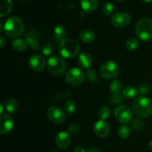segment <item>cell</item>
<instances>
[{
    "label": "cell",
    "mask_w": 152,
    "mask_h": 152,
    "mask_svg": "<svg viewBox=\"0 0 152 152\" xmlns=\"http://www.w3.org/2000/svg\"><path fill=\"white\" fill-rule=\"evenodd\" d=\"M133 112L140 118H145L152 114V101L146 96H139L133 103Z\"/></svg>",
    "instance_id": "obj_1"
},
{
    "label": "cell",
    "mask_w": 152,
    "mask_h": 152,
    "mask_svg": "<svg viewBox=\"0 0 152 152\" xmlns=\"http://www.w3.org/2000/svg\"><path fill=\"white\" fill-rule=\"evenodd\" d=\"M58 50L62 56L66 59H73L79 54L80 46L76 40L65 39L59 43Z\"/></svg>",
    "instance_id": "obj_2"
},
{
    "label": "cell",
    "mask_w": 152,
    "mask_h": 152,
    "mask_svg": "<svg viewBox=\"0 0 152 152\" xmlns=\"http://www.w3.org/2000/svg\"><path fill=\"white\" fill-rule=\"evenodd\" d=\"M24 28L23 22L16 16H11L7 19L3 27L4 34L12 38H16L22 35L24 32Z\"/></svg>",
    "instance_id": "obj_3"
},
{
    "label": "cell",
    "mask_w": 152,
    "mask_h": 152,
    "mask_svg": "<svg viewBox=\"0 0 152 152\" xmlns=\"http://www.w3.org/2000/svg\"><path fill=\"white\" fill-rule=\"evenodd\" d=\"M136 35L139 39L148 42L152 39V19L142 18L139 19L136 25Z\"/></svg>",
    "instance_id": "obj_4"
},
{
    "label": "cell",
    "mask_w": 152,
    "mask_h": 152,
    "mask_svg": "<svg viewBox=\"0 0 152 152\" xmlns=\"http://www.w3.org/2000/svg\"><path fill=\"white\" fill-rule=\"evenodd\" d=\"M48 68L54 77H62L66 71V62L60 56H51L48 60Z\"/></svg>",
    "instance_id": "obj_5"
},
{
    "label": "cell",
    "mask_w": 152,
    "mask_h": 152,
    "mask_svg": "<svg viewBox=\"0 0 152 152\" xmlns=\"http://www.w3.org/2000/svg\"><path fill=\"white\" fill-rule=\"evenodd\" d=\"M120 72L119 65L113 61H107L104 62L100 67L99 74L104 79L111 80L115 78Z\"/></svg>",
    "instance_id": "obj_6"
},
{
    "label": "cell",
    "mask_w": 152,
    "mask_h": 152,
    "mask_svg": "<svg viewBox=\"0 0 152 152\" xmlns=\"http://www.w3.org/2000/svg\"><path fill=\"white\" fill-rule=\"evenodd\" d=\"M65 80L70 86H78L84 81L85 74L80 68H73L67 72Z\"/></svg>",
    "instance_id": "obj_7"
},
{
    "label": "cell",
    "mask_w": 152,
    "mask_h": 152,
    "mask_svg": "<svg viewBox=\"0 0 152 152\" xmlns=\"http://www.w3.org/2000/svg\"><path fill=\"white\" fill-rule=\"evenodd\" d=\"M114 117L118 122L126 124L132 120V111L127 105H119L114 110Z\"/></svg>",
    "instance_id": "obj_8"
},
{
    "label": "cell",
    "mask_w": 152,
    "mask_h": 152,
    "mask_svg": "<svg viewBox=\"0 0 152 152\" xmlns=\"http://www.w3.org/2000/svg\"><path fill=\"white\" fill-rule=\"evenodd\" d=\"M47 117L51 123L60 124L65 120V114L61 108L56 106H52L48 109Z\"/></svg>",
    "instance_id": "obj_9"
},
{
    "label": "cell",
    "mask_w": 152,
    "mask_h": 152,
    "mask_svg": "<svg viewBox=\"0 0 152 152\" xmlns=\"http://www.w3.org/2000/svg\"><path fill=\"white\" fill-rule=\"evenodd\" d=\"M131 22V16L125 12H118L111 17V23L116 28H125Z\"/></svg>",
    "instance_id": "obj_10"
},
{
    "label": "cell",
    "mask_w": 152,
    "mask_h": 152,
    "mask_svg": "<svg viewBox=\"0 0 152 152\" xmlns=\"http://www.w3.org/2000/svg\"><path fill=\"white\" fill-rule=\"evenodd\" d=\"M28 65L33 71L36 72H41L45 67V60L40 55H32L28 59Z\"/></svg>",
    "instance_id": "obj_11"
},
{
    "label": "cell",
    "mask_w": 152,
    "mask_h": 152,
    "mask_svg": "<svg viewBox=\"0 0 152 152\" xmlns=\"http://www.w3.org/2000/svg\"><path fill=\"white\" fill-rule=\"evenodd\" d=\"M26 41L28 42V45L34 50H38L40 48L39 42V33L37 30H31L27 33Z\"/></svg>",
    "instance_id": "obj_12"
},
{
    "label": "cell",
    "mask_w": 152,
    "mask_h": 152,
    "mask_svg": "<svg viewBox=\"0 0 152 152\" xmlns=\"http://www.w3.org/2000/svg\"><path fill=\"white\" fill-rule=\"evenodd\" d=\"M71 135L68 132H59L56 134L55 138V142L58 148L61 149H65L67 148L71 144Z\"/></svg>",
    "instance_id": "obj_13"
},
{
    "label": "cell",
    "mask_w": 152,
    "mask_h": 152,
    "mask_svg": "<svg viewBox=\"0 0 152 152\" xmlns=\"http://www.w3.org/2000/svg\"><path fill=\"white\" fill-rule=\"evenodd\" d=\"M94 132L99 137H106L109 134V126L105 120H100L94 126Z\"/></svg>",
    "instance_id": "obj_14"
},
{
    "label": "cell",
    "mask_w": 152,
    "mask_h": 152,
    "mask_svg": "<svg viewBox=\"0 0 152 152\" xmlns=\"http://www.w3.org/2000/svg\"><path fill=\"white\" fill-rule=\"evenodd\" d=\"M13 128V120L8 115H2L0 117V132L2 134L10 133Z\"/></svg>",
    "instance_id": "obj_15"
},
{
    "label": "cell",
    "mask_w": 152,
    "mask_h": 152,
    "mask_svg": "<svg viewBox=\"0 0 152 152\" xmlns=\"http://www.w3.org/2000/svg\"><path fill=\"white\" fill-rule=\"evenodd\" d=\"M77 62L81 68L88 69L91 65H92L93 59H92L90 53H88V52H83L79 55L78 58H77Z\"/></svg>",
    "instance_id": "obj_16"
},
{
    "label": "cell",
    "mask_w": 152,
    "mask_h": 152,
    "mask_svg": "<svg viewBox=\"0 0 152 152\" xmlns=\"http://www.w3.org/2000/svg\"><path fill=\"white\" fill-rule=\"evenodd\" d=\"M82 8L87 13H91L97 7V0H80Z\"/></svg>",
    "instance_id": "obj_17"
},
{
    "label": "cell",
    "mask_w": 152,
    "mask_h": 152,
    "mask_svg": "<svg viewBox=\"0 0 152 152\" xmlns=\"http://www.w3.org/2000/svg\"><path fill=\"white\" fill-rule=\"evenodd\" d=\"M12 48L16 51H24L28 48V44L26 40L23 39H15L11 42Z\"/></svg>",
    "instance_id": "obj_18"
},
{
    "label": "cell",
    "mask_w": 152,
    "mask_h": 152,
    "mask_svg": "<svg viewBox=\"0 0 152 152\" xmlns=\"http://www.w3.org/2000/svg\"><path fill=\"white\" fill-rule=\"evenodd\" d=\"M80 39L86 43H91L94 41L95 34L92 31L89 29H85L81 31L80 34Z\"/></svg>",
    "instance_id": "obj_19"
},
{
    "label": "cell",
    "mask_w": 152,
    "mask_h": 152,
    "mask_svg": "<svg viewBox=\"0 0 152 152\" xmlns=\"http://www.w3.org/2000/svg\"><path fill=\"white\" fill-rule=\"evenodd\" d=\"M11 9V0H0V16L1 17L8 14Z\"/></svg>",
    "instance_id": "obj_20"
},
{
    "label": "cell",
    "mask_w": 152,
    "mask_h": 152,
    "mask_svg": "<svg viewBox=\"0 0 152 152\" xmlns=\"http://www.w3.org/2000/svg\"><path fill=\"white\" fill-rule=\"evenodd\" d=\"M138 95V91L133 86H127L123 90V96L126 99H133Z\"/></svg>",
    "instance_id": "obj_21"
},
{
    "label": "cell",
    "mask_w": 152,
    "mask_h": 152,
    "mask_svg": "<svg viewBox=\"0 0 152 152\" xmlns=\"http://www.w3.org/2000/svg\"><path fill=\"white\" fill-rule=\"evenodd\" d=\"M18 102L14 99H9L5 102V108L7 111L10 114H13L18 109Z\"/></svg>",
    "instance_id": "obj_22"
},
{
    "label": "cell",
    "mask_w": 152,
    "mask_h": 152,
    "mask_svg": "<svg viewBox=\"0 0 152 152\" xmlns=\"http://www.w3.org/2000/svg\"><path fill=\"white\" fill-rule=\"evenodd\" d=\"M53 34H54L55 37H56L57 39L62 40H62L65 39V36H66V31H65V28L61 25H56L54 28V30H53Z\"/></svg>",
    "instance_id": "obj_23"
},
{
    "label": "cell",
    "mask_w": 152,
    "mask_h": 152,
    "mask_svg": "<svg viewBox=\"0 0 152 152\" xmlns=\"http://www.w3.org/2000/svg\"><path fill=\"white\" fill-rule=\"evenodd\" d=\"M122 88H123V86H122V83H120V80H115L111 82V84H110V91L113 94H120L122 91Z\"/></svg>",
    "instance_id": "obj_24"
},
{
    "label": "cell",
    "mask_w": 152,
    "mask_h": 152,
    "mask_svg": "<svg viewBox=\"0 0 152 152\" xmlns=\"http://www.w3.org/2000/svg\"><path fill=\"white\" fill-rule=\"evenodd\" d=\"M126 46L127 49L130 50H134L140 46L139 40L135 38H131L127 40L126 43Z\"/></svg>",
    "instance_id": "obj_25"
},
{
    "label": "cell",
    "mask_w": 152,
    "mask_h": 152,
    "mask_svg": "<svg viewBox=\"0 0 152 152\" xmlns=\"http://www.w3.org/2000/svg\"><path fill=\"white\" fill-rule=\"evenodd\" d=\"M41 51L45 56H50L53 51V47L51 43L45 42L42 45L41 48Z\"/></svg>",
    "instance_id": "obj_26"
},
{
    "label": "cell",
    "mask_w": 152,
    "mask_h": 152,
    "mask_svg": "<svg viewBox=\"0 0 152 152\" xmlns=\"http://www.w3.org/2000/svg\"><path fill=\"white\" fill-rule=\"evenodd\" d=\"M64 108H65V111L67 114H74V112L76 110V104L74 103V102L71 100H68L65 102V106H64Z\"/></svg>",
    "instance_id": "obj_27"
},
{
    "label": "cell",
    "mask_w": 152,
    "mask_h": 152,
    "mask_svg": "<svg viewBox=\"0 0 152 152\" xmlns=\"http://www.w3.org/2000/svg\"><path fill=\"white\" fill-rule=\"evenodd\" d=\"M130 134H131L130 129H129L127 126H125V125L120 126V129H119L118 130V134L121 138H124L125 139V138L129 137Z\"/></svg>",
    "instance_id": "obj_28"
},
{
    "label": "cell",
    "mask_w": 152,
    "mask_h": 152,
    "mask_svg": "<svg viewBox=\"0 0 152 152\" xmlns=\"http://www.w3.org/2000/svg\"><path fill=\"white\" fill-rule=\"evenodd\" d=\"M110 109L107 106H102L99 110V117L101 120H105L109 117Z\"/></svg>",
    "instance_id": "obj_29"
},
{
    "label": "cell",
    "mask_w": 152,
    "mask_h": 152,
    "mask_svg": "<svg viewBox=\"0 0 152 152\" xmlns=\"http://www.w3.org/2000/svg\"><path fill=\"white\" fill-rule=\"evenodd\" d=\"M109 102L111 104H120L121 102H123V98L120 94H111L109 96Z\"/></svg>",
    "instance_id": "obj_30"
},
{
    "label": "cell",
    "mask_w": 152,
    "mask_h": 152,
    "mask_svg": "<svg viewBox=\"0 0 152 152\" xmlns=\"http://www.w3.org/2000/svg\"><path fill=\"white\" fill-rule=\"evenodd\" d=\"M80 129V126L78 123H71L68 129V133L70 135H75L79 132Z\"/></svg>",
    "instance_id": "obj_31"
},
{
    "label": "cell",
    "mask_w": 152,
    "mask_h": 152,
    "mask_svg": "<svg viewBox=\"0 0 152 152\" xmlns=\"http://www.w3.org/2000/svg\"><path fill=\"white\" fill-rule=\"evenodd\" d=\"M86 77L88 78V80H90L92 83H96V80H97V77H96V74L93 69H91L88 68L86 71Z\"/></svg>",
    "instance_id": "obj_32"
},
{
    "label": "cell",
    "mask_w": 152,
    "mask_h": 152,
    "mask_svg": "<svg viewBox=\"0 0 152 152\" xmlns=\"http://www.w3.org/2000/svg\"><path fill=\"white\" fill-rule=\"evenodd\" d=\"M114 5L113 4H111V2L108 1V2L105 3L103 5V12L106 16H110L111 13L114 11Z\"/></svg>",
    "instance_id": "obj_33"
},
{
    "label": "cell",
    "mask_w": 152,
    "mask_h": 152,
    "mask_svg": "<svg viewBox=\"0 0 152 152\" xmlns=\"http://www.w3.org/2000/svg\"><path fill=\"white\" fill-rule=\"evenodd\" d=\"M132 126L134 130H140L143 127V123L140 119H134L132 123Z\"/></svg>",
    "instance_id": "obj_34"
},
{
    "label": "cell",
    "mask_w": 152,
    "mask_h": 152,
    "mask_svg": "<svg viewBox=\"0 0 152 152\" xmlns=\"http://www.w3.org/2000/svg\"><path fill=\"white\" fill-rule=\"evenodd\" d=\"M74 152H86L85 148L82 146H77L74 148Z\"/></svg>",
    "instance_id": "obj_35"
},
{
    "label": "cell",
    "mask_w": 152,
    "mask_h": 152,
    "mask_svg": "<svg viewBox=\"0 0 152 152\" xmlns=\"http://www.w3.org/2000/svg\"><path fill=\"white\" fill-rule=\"evenodd\" d=\"M0 42H1V48H2L6 43L5 39H4L2 36H1V37H0Z\"/></svg>",
    "instance_id": "obj_36"
},
{
    "label": "cell",
    "mask_w": 152,
    "mask_h": 152,
    "mask_svg": "<svg viewBox=\"0 0 152 152\" xmlns=\"http://www.w3.org/2000/svg\"><path fill=\"white\" fill-rule=\"evenodd\" d=\"M87 152H102V151H101L100 149H99V148H91V149L88 150Z\"/></svg>",
    "instance_id": "obj_37"
},
{
    "label": "cell",
    "mask_w": 152,
    "mask_h": 152,
    "mask_svg": "<svg viewBox=\"0 0 152 152\" xmlns=\"http://www.w3.org/2000/svg\"><path fill=\"white\" fill-rule=\"evenodd\" d=\"M148 148H149V149L152 151V140L151 141L149 142V143H148Z\"/></svg>",
    "instance_id": "obj_38"
},
{
    "label": "cell",
    "mask_w": 152,
    "mask_h": 152,
    "mask_svg": "<svg viewBox=\"0 0 152 152\" xmlns=\"http://www.w3.org/2000/svg\"><path fill=\"white\" fill-rule=\"evenodd\" d=\"M0 108H1V111H0V114H1L3 113V110H4V106H3L2 104H1V105H0Z\"/></svg>",
    "instance_id": "obj_39"
},
{
    "label": "cell",
    "mask_w": 152,
    "mask_h": 152,
    "mask_svg": "<svg viewBox=\"0 0 152 152\" xmlns=\"http://www.w3.org/2000/svg\"><path fill=\"white\" fill-rule=\"evenodd\" d=\"M142 1H144V2H146V3H149V2H151L152 0H142Z\"/></svg>",
    "instance_id": "obj_40"
},
{
    "label": "cell",
    "mask_w": 152,
    "mask_h": 152,
    "mask_svg": "<svg viewBox=\"0 0 152 152\" xmlns=\"http://www.w3.org/2000/svg\"><path fill=\"white\" fill-rule=\"evenodd\" d=\"M116 1H125V0H116Z\"/></svg>",
    "instance_id": "obj_41"
}]
</instances>
